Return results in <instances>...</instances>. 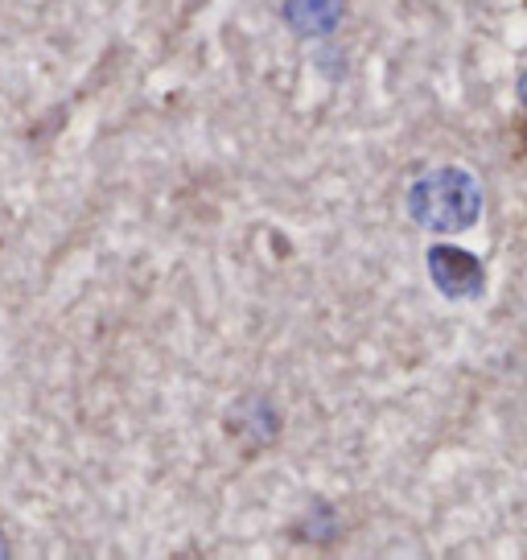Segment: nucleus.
<instances>
[{"mask_svg":"<svg viewBox=\"0 0 527 560\" xmlns=\"http://www.w3.org/2000/svg\"><path fill=\"white\" fill-rule=\"evenodd\" d=\"M429 277H433V284L445 298L454 301H470L482 293V264L470 252H461V247H429Z\"/></svg>","mask_w":527,"mask_h":560,"instance_id":"obj_2","label":"nucleus"},{"mask_svg":"<svg viewBox=\"0 0 527 560\" xmlns=\"http://www.w3.org/2000/svg\"><path fill=\"white\" fill-rule=\"evenodd\" d=\"M284 18L301 37H326L342 21V0H284Z\"/></svg>","mask_w":527,"mask_h":560,"instance_id":"obj_3","label":"nucleus"},{"mask_svg":"<svg viewBox=\"0 0 527 560\" xmlns=\"http://www.w3.org/2000/svg\"><path fill=\"white\" fill-rule=\"evenodd\" d=\"M0 557H4V536H0Z\"/></svg>","mask_w":527,"mask_h":560,"instance_id":"obj_5","label":"nucleus"},{"mask_svg":"<svg viewBox=\"0 0 527 560\" xmlns=\"http://www.w3.org/2000/svg\"><path fill=\"white\" fill-rule=\"evenodd\" d=\"M408 214L417 228L437 231V235L470 231L482 214V190H478L475 174H466V170H433L412 182Z\"/></svg>","mask_w":527,"mask_h":560,"instance_id":"obj_1","label":"nucleus"},{"mask_svg":"<svg viewBox=\"0 0 527 560\" xmlns=\"http://www.w3.org/2000/svg\"><path fill=\"white\" fill-rule=\"evenodd\" d=\"M519 95H524V104H527V70H524V79H519Z\"/></svg>","mask_w":527,"mask_h":560,"instance_id":"obj_4","label":"nucleus"}]
</instances>
